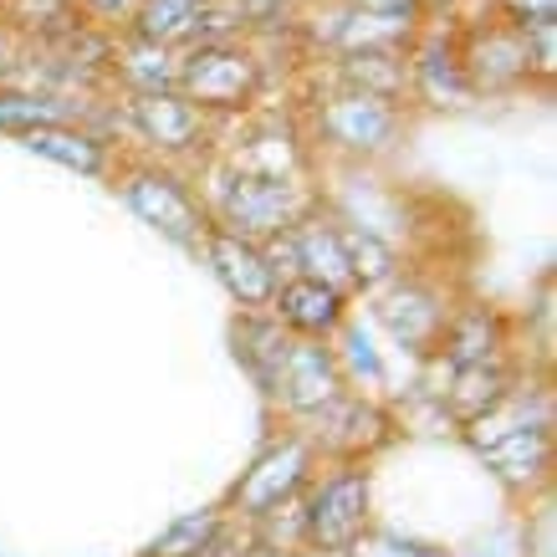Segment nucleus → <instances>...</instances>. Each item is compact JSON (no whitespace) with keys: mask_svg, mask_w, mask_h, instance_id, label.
<instances>
[{"mask_svg":"<svg viewBox=\"0 0 557 557\" xmlns=\"http://www.w3.org/2000/svg\"><path fill=\"white\" fill-rule=\"evenodd\" d=\"M348 348H354V363L363 373H369V379H379V363H373V354H369V343H363V333H354V343H348Z\"/></svg>","mask_w":557,"mask_h":557,"instance_id":"nucleus-25","label":"nucleus"},{"mask_svg":"<svg viewBox=\"0 0 557 557\" xmlns=\"http://www.w3.org/2000/svg\"><path fill=\"white\" fill-rule=\"evenodd\" d=\"M297 261L318 271L322 287H333V292H338V282L348 276V261H343V246L333 231H307V236L297 240Z\"/></svg>","mask_w":557,"mask_h":557,"instance_id":"nucleus-16","label":"nucleus"},{"mask_svg":"<svg viewBox=\"0 0 557 557\" xmlns=\"http://www.w3.org/2000/svg\"><path fill=\"white\" fill-rule=\"evenodd\" d=\"M302 471H307V450H302V445H276V450L256 460V471L240 481V507H246V511L276 507L282 496H292V491H297Z\"/></svg>","mask_w":557,"mask_h":557,"instance_id":"nucleus-4","label":"nucleus"},{"mask_svg":"<svg viewBox=\"0 0 557 557\" xmlns=\"http://www.w3.org/2000/svg\"><path fill=\"white\" fill-rule=\"evenodd\" d=\"M276 384L287 388V405H297V409H322L327 399H333V388H338L333 384V363H327V354L312 348V343H292Z\"/></svg>","mask_w":557,"mask_h":557,"instance_id":"nucleus-7","label":"nucleus"},{"mask_svg":"<svg viewBox=\"0 0 557 557\" xmlns=\"http://www.w3.org/2000/svg\"><path fill=\"white\" fill-rule=\"evenodd\" d=\"M210 537H215V517L210 511H189V517H180L149 542V557H200L210 547Z\"/></svg>","mask_w":557,"mask_h":557,"instance_id":"nucleus-13","label":"nucleus"},{"mask_svg":"<svg viewBox=\"0 0 557 557\" xmlns=\"http://www.w3.org/2000/svg\"><path fill=\"white\" fill-rule=\"evenodd\" d=\"M363 5H373L384 21H409L414 16V0H363Z\"/></svg>","mask_w":557,"mask_h":557,"instance_id":"nucleus-24","label":"nucleus"},{"mask_svg":"<svg viewBox=\"0 0 557 557\" xmlns=\"http://www.w3.org/2000/svg\"><path fill=\"white\" fill-rule=\"evenodd\" d=\"M185 87L195 102L240 108L256 87V67H251V57H240V51H231V47H200L185 62Z\"/></svg>","mask_w":557,"mask_h":557,"instance_id":"nucleus-1","label":"nucleus"},{"mask_svg":"<svg viewBox=\"0 0 557 557\" xmlns=\"http://www.w3.org/2000/svg\"><path fill=\"white\" fill-rule=\"evenodd\" d=\"M537 32V67L553 72V26H532Z\"/></svg>","mask_w":557,"mask_h":557,"instance_id":"nucleus-26","label":"nucleus"},{"mask_svg":"<svg viewBox=\"0 0 557 557\" xmlns=\"http://www.w3.org/2000/svg\"><path fill=\"white\" fill-rule=\"evenodd\" d=\"M138 128L153 138V144H170V149H185L195 138V108L180 102L174 92H144L138 98Z\"/></svg>","mask_w":557,"mask_h":557,"instance_id":"nucleus-10","label":"nucleus"},{"mask_svg":"<svg viewBox=\"0 0 557 557\" xmlns=\"http://www.w3.org/2000/svg\"><path fill=\"white\" fill-rule=\"evenodd\" d=\"M210 256H215L220 282L236 292L240 302H267V297H271V267L251 251V246H240L236 236H215Z\"/></svg>","mask_w":557,"mask_h":557,"instance_id":"nucleus-8","label":"nucleus"},{"mask_svg":"<svg viewBox=\"0 0 557 557\" xmlns=\"http://www.w3.org/2000/svg\"><path fill=\"white\" fill-rule=\"evenodd\" d=\"M128 200H134V210L149 225H159L164 236H174V240H195L200 236V215H195V205L180 195V189L170 185V180H134L128 185Z\"/></svg>","mask_w":557,"mask_h":557,"instance_id":"nucleus-5","label":"nucleus"},{"mask_svg":"<svg viewBox=\"0 0 557 557\" xmlns=\"http://www.w3.org/2000/svg\"><path fill=\"white\" fill-rule=\"evenodd\" d=\"M481 450H486V460L496 466L502 475H511V481H522V475H532L542 466V450H547V430L542 424H511V430H502V435L481 440Z\"/></svg>","mask_w":557,"mask_h":557,"instance_id":"nucleus-9","label":"nucleus"},{"mask_svg":"<svg viewBox=\"0 0 557 557\" xmlns=\"http://www.w3.org/2000/svg\"><path fill=\"white\" fill-rule=\"evenodd\" d=\"M26 149L41 153V159H51V164L83 170V174H92L102 164L98 144H92V138H83V134H67V128H32V134H26Z\"/></svg>","mask_w":557,"mask_h":557,"instance_id":"nucleus-11","label":"nucleus"},{"mask_svg":"<svg viewBox=\"0 0 557 557\" xmlns=\"http://www.w3.org/2000/svg\"><path fill=\"white\" fill-rule=\"evenodd\" d=\"M338 246H343V261H348V271H354V276H363V282H384L388 267H394V256H388L373 236H363V231H354V236H338Z\"/></svg>","mask_w":557,"mask_h":557,"instance_id":"nucleus-18","label":"nucleus"},{"mask_svg":"<svg viewBox=\"0 0 557 557\" xmlns=\"http://www.w3.org/2000/svg\"><path fill=\"white\" fill-rule=\"evenodd\" d=\"M327 128H333V138H343L348 149H379V144L394 134V113L384 108V98L354 92V98H338L327 108Z\"/></svg>","mask_w":557,"mask_h":557,"instance_id":"nucleus-6","label":"nucleus"},{"mask_svg":"<svg viewBox=\"0 0 557 557\" xmlns=\"http://www.w3.org/2000/svg\"><path fill=\"white\" fill-rule=\"evenodd\" d=\"M282 318H287L292 327L318 333V327H327V322L338 318V292L322 287V282H292V287L282 292Z\"/></svg>","mask_w":557,"mask_h":557,"instance_id":"nucleus-12","label":"nucleus"},{"mask_svg":"<svg viewBox=\"0 0 557 557\" xmlns=\"http://www.w3.org/2000/svg\"><path fill=\"white\" fill-rule=\"evenodd\" d=\"M57 108L51 102H36V98H0V128H51Z\"/></svg>","mask_w":557,"mask_h":557,"instance_id":"nucleus-19","label":"nucleus"},{"mask_svg":"<svg viewBox=\"0 0 557 557\" xmlns=\"http://www.w3.org/2000/svg\"><path fill=\"white\" fill-rule=\"evenodd\" d=\"M388 57H379V51H363V57H354V77L358 83H373V87H384V92H394L399 87V72L384 67Z\"/></svg>","mask_w":557,"mask_h":557,"instance_id":"nucleus-22","label":"nucleus"},{"mask_svg":"<svg viewBox=\"0 0 557 557\" xmlns=\"http://www.w3.org/2000/svg\"><path fill=\"white\" fill-rule=\"evenodd\" d=\"M363 502H369V491H363L358 475L327 481V486L312 496V507H307V532H312V542H322V547H354L358 527H363Z\"/></svg>","mask_w":557,"mask_h":557,"instance_id":"nucleus-2","label":"nucleus"},{"mask_svg":"<svg viewBox=\"0 0 557 557\" xmlns=\"http://www.w3.org/2000/svg\"><path fill=\"white\" fill-rule=\"evenodd\" d=\"M420 72H424V87H430L435 98H440V92H450V98H466V83L456 77V67H445V57H440V51H430V57H424Z\"/></svg>","mask_w":557,"mask_h":557,"instance_id":"nucleus-21","label":"nucleus"},{"mask_svg":"<svg viewBox=\"0 0 557 557\" xmlns=\"http://www.w3.org/2000/svg\"><path fill=\"white\" fill-rule=\"evenodd\" d=\"M200 5H205V0H149L138 26H144V36H149V41H180V36L195 32Z\"/></svg>","mask_w":557,"mask_h":557,"instance_id":"nucleus-14","label":"nucleus"},{"mask_svg":"<svg viewBox=\"0 0 557 557\" xmlns=\"http://www.w3.org/2000/svg\"><path fill=\"white\" fill-rule=\"evenodd\" d=\"M507 5L522 21H532V26H553V16H557V0H507Z\"/></svg>","mask_w":557,"mask_h":557,"instance_id":"nucleus-23","label":"nucleus"},{"mask_svg":"<svg viewBox=\"0 0 557 557\" xmlns=\"http://www.w3.org/2000/svg\"><path fill=\"white\" fill-rule=\"evenodd\" d=\"M354 557H445V553L424 547V542H405L379 532V537H354Z\"/></svg>","mask_w":557,"mask_h":557,"instance_id":"nucleus-20","label":"nucleus"},{"mask_svg":"<svg viewBox=\"0 0 557 557\" xmlns=\"http://www.w3.org/2000/svg\"><path fill=\"white\" fill-rule=\"evenodd\" d=\"M92 5H98V11H123L128 0H92Z\"/></svg>","mask_w":557,"mask_h":557,"instance_id":"nucleus-27","label":"nucleus"},{"mask_svg":"<svg viewBox=\"0 0 557 557\" xmlns=\"http://www.w3.org/2000/svg\"><path fill=\"white\" fill-rule=\"evenodd\" d=\"M240 343H256V348H240L256 379H261V384H276V379H282V363H287V348H292V343L282 338L276 327H246V333H240Z\"/></svg>","mask_w":557,"mask_h":557,"instance_id":"nucleus-17","label":"nucleus"},{"mask_svg":"<svg viewBox=\"0 0 557 557\" xmlns=\"http://www.w3.org/2000/svg\"><path fill=\"white\" fill-rule=\"evenodd\" d=\"M384 322L394 327V338L424 343L430 327H435V307H430V297H420V292H399V297L384 302Z\"/></svg>","mask_w":557,"mask_h":557,"instance_id":"nucleus-15","label":"nucleus"},{"mask_svg":"<svg viewBox=\"0 0 557 557\" xmlns=\"http://www.w3.org/2000/svg\"><path fill=\"white\" fill-rule=\"evenodd\" d=\"M225 215L236 220L240 231H256V236H271L282 231L292 215V189L282 180H261V174H236L231 189H225Z\"/></svg>","mask_w":557,"mask_h":557,"instance_id":"nucleus-3","label":"nucleus"}]
</instances>
